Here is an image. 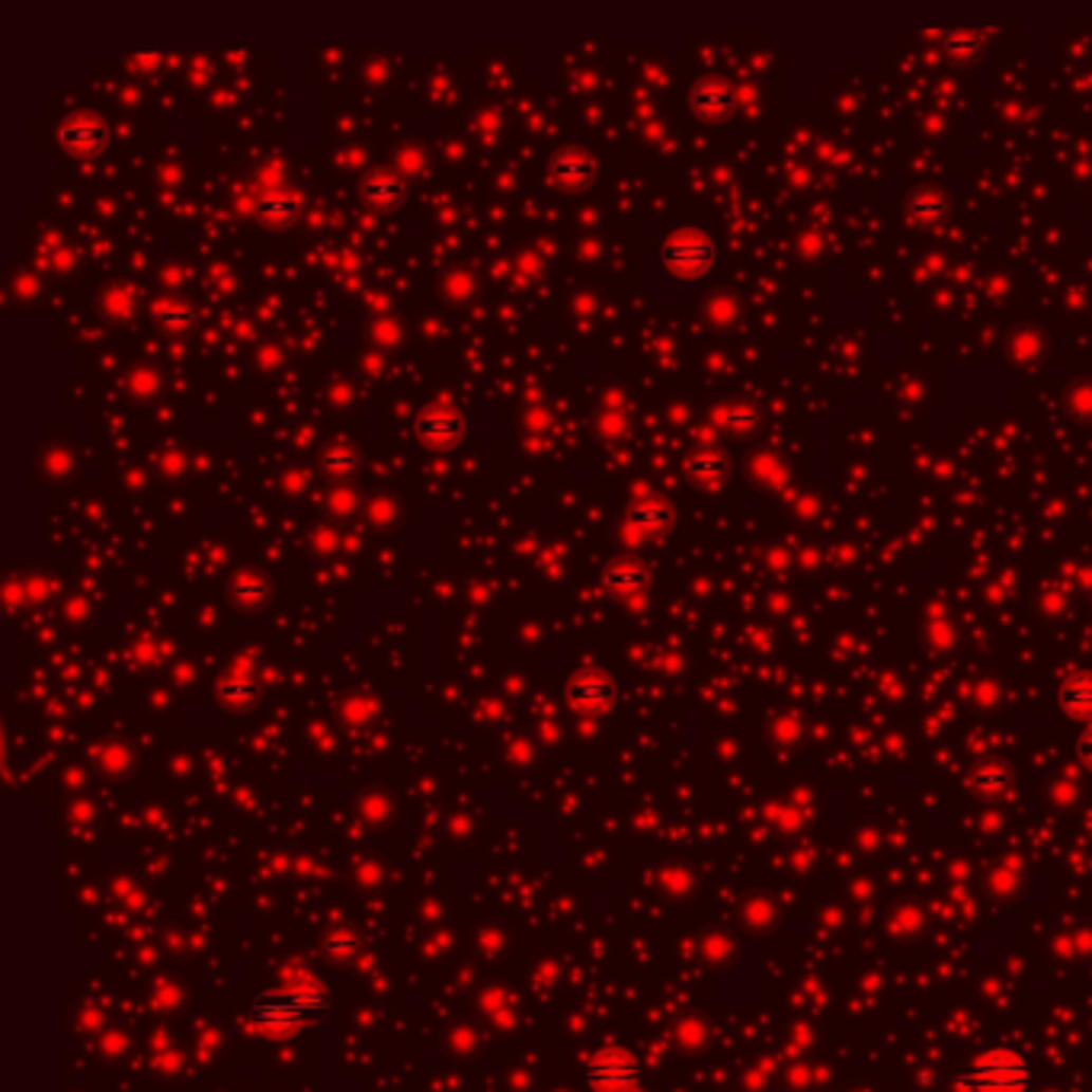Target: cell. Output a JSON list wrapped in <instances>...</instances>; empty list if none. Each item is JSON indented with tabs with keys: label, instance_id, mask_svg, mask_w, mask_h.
<instances>
[{
	"label": "cell",
	"instance_id": "cell-1",
	"mask_svg": "<svg viewBox=\"0 0 1092 1092\" xmlns=\"http://www.w3.org/2000/svg\"><path fill=\"white\" fill-rule=\"evenodd\" d=\"M331 1010V994L320 980H298L289 991H270L247 1006V1022L254 1032L270 1038H289L304 1025H314Z\"/></svg>",
	"mask_w": 1092,
	"mask_h": 1092
},
{
	"label": "cell",
	"instance_id": "cell-2",
	"mask_svg": "<svg viewBox=\"0 0 1092 1092\" xmlns=\"http://www.w3.org/2000/svg\"><path fill=\"white\" fill-rule=\"evenodd\" d=\"M1032 1063L1010 1048H994L967 1063L964 1073L955 1076L961 1092H1029L1032 1089Z\"/></svg>",
	"mask_w": 1092,
	"mask_h": 1092
},
{
	"label": "cell",
	"instance_id": "cell-3",
	"mask_svg": "<svg viewBox=\"0 0 1092 1092\" xmlns=\"http://www.w3.org/2000/svg\"><path fill=\"white\" fill-rule=\"evenodd\" d=\"M718 263V244L702 228H677L661 247V266L677 279H699Z\"/></svg>",
	"mask_w": 1092,
	"mask_h": 1092
},
{
	"label": "cell",
	"instance_id": "cell-4",
	"mask_svg": "<svg viewBox=\"0 0 1092 1092\" xmlns=\"http://www.w3.org/2000/svg\"><path fill=\"white\" fill-rule=\"evenodd\" d=\"M641 1082V1060L625 1048H606L587 1063V1086L593 1092H631Z\"/></svg>",
	"mask_w": 1092,
	"mask_h": 1092
},
{
	"label": "cell",
	"instance_id": "cell-5",
	"mask_svg": "<svg viewBox=\"0 0 1092 1092\" xmlns=\"http://www.w3.org/2000/svg\"><path fill=\"white\" fill-rule=\"evenodd\" d=\"M413 432H417V440H420L423 446L449 449V446L462 443V436H465V417H462L456 407L432 404V407H426V410L417 413Z\"/></svg>",
	"mask_w": 1092,
	"mask_h": 1092
},
{
	"label": "cell",
	"instance_id": "cell-6",
	"mask_svg": "<svg viewBox=\"0 0 1092 1092\" xmlns=\"http://www.w3.org/2000/svg\"><path fill=\"white\" fill-rule=\"evenodd\" d=\"M689 106L702 123L724 126L737 109V93L721 77H699L689 90Z\"/></svg>",
	"mask_w": 1092,
	"mask_h": 1092
},
{
	"label": "cell",
	"instance_id": "cell-7",
	"mask_svg": "<svg viewBox=\"0 0 1092 1092\" xmlns=\"http://www.w3.org/2000/svg\"><path fill=\"white\" fill-rule=\"evenodd\" d=\"M106 126L96 119V116H87V113H77V116H68L61 126H58V142L68 154L74 158H96L103 148H106Z\"/></svg>",
	"mask_w": 1092,
	"mask_h": 1092
},
{
	"label": "cell",
	"instance_id": "cell-8",
	"mask_svg": "<svg viewBox=\"0 0 1092 1092\" xmlns=\"http://www.w3.org/2000/svg\"><path fill=\"white\" fill-rule=\"evenodd\" d=\"M568 699L580 711H606L615 702V683L603 670H580L568 683Z\"/></svg>",
	"mask_w": 1092,
	"mask_h": 1092
},
{
	"label": "cell",
	"instance_id": "cell-9",
	"mask_svg": "<svg viewBox=\"0 0 1092 1092\" xmlns=\"http://www.w3.org/2000/svg\"><path fill=\"white\" fill-rule=\"evenodd\" d=\"M552 180L561 186V189H571V192H580V189H587V186H593V180H596V161L584 151V148H577V145H568V148H561L555 158H552Z\"/></svg>",
	"mask_w": 1092,
	"mask_h": 1092
},
{
	"label": "cell",
	"instance_id": "cell-10",
	"mask_svg": "<svg viewBox=\"0 0 1092 1092\" xmlns=\"http://www.w3.org/2000/svg\"><path fill=\"white\" fill-rule=\"evenodd\" d=\"M904 211H907V218H910V222H913L917 228L932 232V228L945 225V218H948L951 205H948V196H945V192H939V189H932V186H920V189H913V192L907 196Z\"/></svg>",
	"mask_w": 1092,
	"mask_h": 1092
},
{
	"label": "cell",
	"instance_id": "cell-11",
	"mask_svg": "<svg viewBox=\"0 0 1092 1092\" xmlns=\"http://www.w3.org/2000/svg\"><path fill=\"white\" fill-rule=\"evenodd\" d=\"M942 55L955 68H974L984 58V36L974 26H951L942 33Z\"/></svg>",
	"mask_w": 1092,
	"mask_h": 1092
},
{
	"label": "cell",
	"instance_id": "cell-12",
	"mask_svg": "<svg viewBox=\"0 0 1092 1092\" xmlns=\"http://www.w3.org/2000/svg\"><path fill=\"white\" fill-rule=\"evenodd\" d=\"M404 196H407V186L394 170H375L363 180V199L378 211L397 208L404 202Z\"/></svg>",
	"mask_w": 1092,
	"mask_h": 1092
},
{
	"label": "cell",
	"instance_id": "cell-13",
	"mask_svg": "<svg viewBox=\"0 0 1092 1092\" xmlns=\"http://www.w3.org/2000/svg\"><path fill=\"white\" fill-rule=\"evenodd\" d=\"M298 196L289 192V189H270L257 199V218H260V225L266 228H289L295 218H298Z\"/></svg>",
	"mask_w": 1092,
	"mask_h": 1092
},
{
	"label": "cell",
	"instance_id": "cell-14",
	"mask_svg": "<svg viewBox=\"0 0 1092 1092\" xmlns=\"http://www.w3.org/2000/svg\"><path fill=\"white\" fill-rule=\"evenodd\" d=\"M628 525L641 535H658V532L673 525V510H670V503H664L658 497H644L641 503H634L628 510Z\"/></svg>",
	"mask_w": 1092,
	"mask_h": 1092
},
{
	"label": "cell",
	"instance_id": "cell-15",
	"mask_svg": "<svg viewBox=\"0 0 1092 1092\" xmlns=\"http://www.w3.org/2000/svg\"><path fill=\"white\" fill-rule=\"evenodd\" d=\"M730 475L727 456L718 449H699L686 459V478L702 484V487H718Z\"/></svg>",
	"mask_w": 1092,
	"mask_h": 1092
},
{
	"label": "cell",
	"instance_id": "cell-16",
	"mask_svg": "<svg viewBox=\"0 0 1092 1092\" xmlns=\"http://www.w3.org/2000/svg\"><path fill=\"white\" fill-rule=\"evenodd\" d=\"M1016 776L1013 770L1006 766V762H984V766H977L970 776H967V785L977 792V795H984V798H1000L1013 789Z\"/></svg>",
	"mask_w": 1092,
	"mask_h": 1092
},
{
	"label": "cell",
	"instance_id": "cell-17",
	"mask_svg": "<svg viewBox=\"0 0 1092 1092\" xmlns=\"http://www.w3.org/2000/svg\"><path fill=\"white\" fill-rule=\"evenodd\" d=\"M1060 708L1070 718L1092 721V673H1076L1060 686Z\"/></svg>",
	"mask_w": 1092,
	"mask_h": 1092
},
{
	"label": "cell",
	"instance_id": "cell-18",
	"mask_svg": "<svg viewBox=\"0 0 1092 1092\" xmlns=\"http://www.w3.org/2000/svg\"><path fill=\"white\" fill-rule=\"evenodd\" d=\"M650 574L647 568H641L637 561H612L606 571H603V584L612 590V593H641L647 587Z\"/></svg>",
	"mask_w": 1092,
	"mask_h": 1092
},
{
	"label": "cell",
	"instance_id": "cell-19",
	"mask_svg": "<svg viewBox=\"0 0 1092 1092\" xmlns=\"http://www.w3.org/2000/svg\"><path fill=\"white\" fill-rule=\"evenodd\" d=\"M154 317H158V323L164 327V331L186 334L189 327L196 323V308L186 304V301H170V298H164V301L154 304Z\"/></svg>",
	"mask_w": 1092,
	"mask_h": 1092
},
{
	"label": "cell",
	"instance_id": "cell-20",
	"mask_svg": "<svg viewBox=\"0 0 1092 1092\" xmlns=\"http://www.w3.org/2000/svg\"><path fill=\"white\" fill-rule=\"evenodd\" d=\"M232 596L241 603V606H263L270 599V584L257 574H241L232 587Z\"/></svg>",
	"mask_w": 1092,
	"mask_h": 1092
},
{
	"label": "cell",
	"instance_id": "cell-21",
	"mask_svg": "<svg viewBox=\"0 0 1092 1092\" xmlns=\"http://www.w3.org/2000/svg\"><path fill=\"white\" fill-rule=\"evenodd\" d=\"M715 420H718L721 426L734 429V432H749V429L759 423V410L749 407V404H734V407H721V410L715 413Z\"/></svg>",
	"mask_w": 1092,
	"mask_h": 1092
},
{
	"label": "cell",
	"instance_id": "cell-22",
	"mask_svg": "<svg viewBox=\"0 0 1092 1092\" xmlns=\"http://www.w3.org/2000/svg\"><path fill=\"white\" fill-rule=\"evenodd\" d=\"M356 462H359V452H356V446H353L350 440H337L331 449L323 452V468H327V471H337V475L353 471Z\"/></svg>",
	"mask_w": 1092,
	"mask_h": 1092
},
{
	"label": "cell",
	"instance_id": "cell-23",
	"mask_svg": "<svg viewBox=\"0 0 1092 1092\" xmlns=\"http://www.w3.org/2000/svg\"><path fill=\"white\" fill-rule=\"evenodd\" d=\"M257 696V683L254 680H247V677H232V680H225L222 683V699L228 702V705H247L251 699Z\"/></svg>",
	"mask_w": 1092,
	"mask_h": 1092
},
{
	"label": "cell",
	"instance_id": "cell-24",
	"mask_svg": "<svg viewBox=\"0 0 1092 1092\" xmlns=\"http://www.w3.org/2000/svg\"><path fill=\"white\" fill-rule=\"evenodd\" d=\"M323 948L331 951V955H337V958H353L363 948V942L353 932H331V936H327V942H323Z\"/></svg>",
	"mask_w": 1092,
	"mask_h": 1092
},
{
	"label": "cell",
	"instance_id": "cell-25",
	"mask_svg": "<svg viewBox=\"0 0 1092 1092\" xmlns=\"http://www.w3.org/2000/svg\"><path fill=\"white\" fill-rule=\"evenodd\" d=\"M1076 756H1079L1082 766L1092 773V727H1089V730H1082V734L1076 737Z\"/></svg>",
	"mask_w": 1092,
	"mask_h": 1092
}]
</instances>
